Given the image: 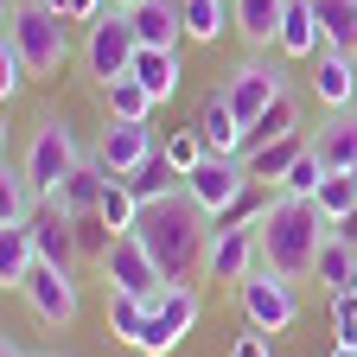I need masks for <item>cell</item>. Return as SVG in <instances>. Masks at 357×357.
Returning <instances> with one entry per match:
<instances>
[{"label": "cell", "mask_w": 357, "mask_h": 357, "mask_svg": "<svg viewBox=\"0 0 357 357\" xmlns=\"http://www.w3.org/2000/svg\"><path fill=\"white\" fill-rule=\"evenodd\" d=\"M255 236H261V268H275V275H287V281H306L312 261H319V249H326V236H332V217L312 198L275 192L268 217L255 223Z\"/></svg>", "instance_id": "cell-1"}, {"label": "cell", "mask_w": 357, "mask_h": 357, "mask_svg": "<svg viewBox=\"0 0 357 357\" xmlns=\"http://www.w3.org/2000/svg\"><path fill=\"white\" fill-rule=\"evenodd\" d=\"M134 236L147 243V255L160 261V275H166V281H185L192 268L204 261V249H211V217H204L185 192H172V198H160V204L141 211Z\"/></svg>", "instance_id": "cell-2"}, {"label": "cell", "mask_w": 357, "mask_h": 357, "mask_svg": "<svg viewBox=\"0 0 357 357\" xmlns=\"http://www.w3.org/2000/svg\"><path fill=\"white\" fill-rule=\"evenodd\" d=\"M7 38L26 52L32 77H58L64 58H70V20L52 13L45 0H13V13H7Z\"/></svg>", "instance_id": "cell-3"}, {"label": "cell", "mask_w": 357, "mask_h": 357, "mask_svg": "<svg viewBox=\"0 0 357 357\" xmlns=\"http://www.w3.org/2000/svg\"><path fill=\"white\" fill-rule=\"evenodd\" d=\"M83 166V147H77V134H70V121H38L32 128V147H26V160H20V172L32 178V192L38 198H58V185Z\"/></svg>", "instance_id": "cell-4"}, {"label": "cell", "mask_w": 357, "mask_h": 357, "mask_svg": "<svg viewBox=\"0 0 357 357\" xmlns=\"http://www.w3.org/2000/svg\"><path fill=\"white\" fill-rule=\"evenodd\" d=\"M236 300H243L249 332L281 338V332H294V326H300V294H294V281H287V275H275V268H255V275L236 287Z\"/></svg>", "instance_id": "cell-5"}, {"label": "cell", "mask_w": 357, "mask_h": 357, "mask_svg": "<svg viewBox=\"0 0 357 357\" xmlns=\"http://www.w3.org/2000/svg\"><path fill=\"white\" fill-rule=\"evenodd\" d=\"M153 312H147V332H141V357H166V351H178L185 344V332L198 326V287L192 281H166L153 300H147Z\"/></svg>", "instance_id": "cell-6"}, {"label": "cell", "mask_w": 357, "mask_h": 357, "mask_svg": "<svg viewBox=\"0 0 357 357\" xmlns=\"http://www.w3.org/2000/svg\"><path fill=\"white\" fill-rule=\"evenodd\" d=\"M134 58H141V38H134L128 13H102L96 26H89V45H83V64H89V77H96L102 89H109V83H121V77L134 70Z\"/></svg>", "instance_id": "cell-7"}, {"label": "cell", "mask_w": 357, "mask_h": 357, "mask_svg": "<svg viewBox=\"0 0 357 357\" xmlns=\"http://www.w3.org/2000/svg\"><path fill=\"white\" fill-rule=\"evenodd\" d=\"M243 192H249V166L230 160V153H211V160H198V166L185 172V198H192L204 217H223Z\"/></svg>", "instance_id": "cell-8"}, {"label": "cell", "mask_w": 357, "mask_h": 357, "mask_svg": "<svg viewBox=\"0 0 357 357\" xmlns=\"http://www.w3.org/2000/svg\"><path fill=\"white\" fill-rule=\"evenodd\" d=\"M26 236H32L38 261H52V268H64V275H77V261H83V249H77V217H70L58 198H38V204H32Z\"/></svg>", "instance_id": "cell-9"}, {"label": "cell", "mask_w": 357, "mask_h": 357, "mask_svg": "<svg viewBox=\"0 0 357 357\" xmlns=\"http://www.w3.org/2000/svg\"><path fill=\"white\" fill-rule=\"evenodd\" d=\"M102 281H109V294H141V300H153L160 287H166V275H160V261L147 255V243L141 236H115V249L102 255Z\"/></svg>", "instance_id": "cell-10"}, {"label": "cell", "mask_w": 357, "mask_h": 357, "mask_svg": "<svg viewBox=\"0 0 357 357\" xmlns=\"http://www.w3.org/2000/svg\"><path fill=\"white\" fill-rule=\"evenodd\" d=\"M26 306L38 312L45 326H77V312H83V300H77V275H64V268H52V261H32V275H26Z\"/></svg>", "instance_id": "cell-11"}, {"label": "cell", "mask_w": 357, "mask_h": 357, "mask_svg": "<svg viewBox=\"0 0 357 357\" xmlns=\"http://www.w3.org/2000/svg\"><path fill=\"white\" fill-rule=\"evenodd\" d=\"M153 153H160V141H153V128H147V121H102L96 153H89V160H96L109 178H128L134 166L153 160Z\"/></svg>", "instance_id": "cell-12"}, {"label": "cell", "mask_w": 357, "mask_h": 357, "mask_svg": "<svg viewBox=\"0 0 357 357\" xmlns=\"http://www.w3.org/2000/svg\"><path fill=\"white\" fill-rule=\"evenodd\" d=\"M255 268H261V236H255V223H249V230H211V249H204V275H211V281L243 287Z\"/></svg>", "instance_id": "cell-13"}, {"label": "cell", "mask_w": 357, "mask_h": 357, "mask_svg": "<svg viewBox=\"0 0 357 357\" xmlns=\"http://www.w3.org/2000/svg\"><path fill=\"white\" fill-rule=\"evenodd\" d=\"M281 89H287V83H281V70H268V64H255V58H249V64H236L230 77H223V102L236 109V121H243V128H255V121H261V109L275 102Z\"/></svg>", "instance_id": "cell-14"}, {"label": "cell", "mask_w": 357, "mask_h": 357, "mask_svg": "<svg viewBox=\"0 0 357 357\" xmlns=\"http://www.w3.org/2000/svg\"><path fill=\"white\" fill-rule=\"evenodd\" d=\"M192 128L204 134V147H211V153H230V160H243V147H249V128L236 121V109H230V102H223V89H211V96L198 102Z\"/></svg>", "instance_id": "cell-15"}, {"label": "cell", "mask_w": 357, "mask_h": 357, "mask_svg": "<svg viewBox=\"0 0 357 357\" xmlns=\"http://www.w3.org/2000/svg\"><path fill=\"white\" fill-rule=\"evenodd\" d=\"M312 96H319V109H332V115H344L357 102V64L344 52H332V45L312 58Z\"/></svg>", "instance_id": "cell-16"}, {"label": "cell", "mask_w": 357, "mask_h": 357, "mask_svg": "<svg viewBox=\"0 0 357 357\" xmlns=\"http://www.w3.org/2000/svg\"><path fill=\"white\" fill-rule=\"evenodd\" d=\"M128 26H134V38L147 52H178V38H185L178 0H141V7H128Z\"/></svg>", "instance_id": "cell-17"}, {"label": "cell", "mask_w": 357, "mask_h": 357, "mask_svg": "<svg viewBox=\"0 0 357 357\" xmlns=\"http://www.w3.org/2000/svg\"><path fill=\"white\" fill-rule=\"evenodd\" d=\"M306 147H312L306 134H281V141L249 147V153H243V166H249V178H255V185H281V178H287V166H294Z\"/></svg>", "instance_id": "cell-18"}, {"label": "cell", "mask_w": 357, "mask_h": 357, "mask_svg": "<svg viewBox=\"0 0 357 357\" xmlns=\"http://www.w3.org/2000/svg\"><path fill=\"white\" fill-rule=\"evenodd\" d=\"M128 192L141 198V211H147V204H160V198H172V192H185V172H178V166L166 160V147H160L153 160H141V166L128 172Z\"/></svg>", "instance_id": "cell-19"}, {"label": "cell", "mask_w": 357, "mask_h": 357, "mask_svg": "<svg viewBox=\"0 0 357 357\" xmlns=\"http://www.w3.org/2000/svg\"><path fill=\"white\" fill-rule=\"evenodd\" d=\"M128 77L141 83L153 102H172V96H178V77H185V64H178V52H147V45H141V58H134Z\"/></svg>", "instance_id": "cell-20"}, {"label": "cell", "mask_w": 357, "mask_h": 357, "mask_svg": "<svg viewBox=\"0 0 357 357\" xmlns=\"http://www.w3.org/2000/svg\"><path fill=\"white\" fill-rule=\"evenodd\" d=\"M319 160H326V172H357V115L344 109V115H332L326 128H319Z\"/></svg>", "instance_id": "cell-21"}, {"label": "cell", "mask_w": 357, "mask_h": 357, "mask_svg": "<svg viewBox=\"0 0 357 357\" xmlns=\"http://www.w3.org/2000/svg\"><path fill=\"white\" fill-rule=\"evenodd\" d=\"M178 20H185V38L217 45L223 26H236V7H230V0H178Z\"/></svg>", "instance_id": "cell-22"}, {"label": "cell", "mask_w": 357, "mask_h": 357, "mask_svg": "<svg viewBox=\"0 0 357 357\" xmlns=\"http://www.w3.org/2000/svg\"><path fill=\"white\" fill-rule=\"evenodd\" d=\"M102 192H109V172H102L96 160H83V166L64 178V185H58V204H64L70 217H89V211L102 204Z\"/></svg>", "instance_id": "cell-23"}, {"label": "cell", "mask_w": 357, "mask_h": 357, "mask_svg": "<svg viewBox=\"0 0 357 357\" xmlns=\"http://www.w3.org/2000/svg\"><path fill=\"white\" fill-rule=\"evenodd\" d=\"M312 20H319L332 52L357 58V0H312Z\"/></svg>", "instance_id": "cell-24"}, {"label": "cell", "mask_w": 357, "mask_h": 357, "mask_svg": "<svg viewBox=\"0 0 357 357\" xmlns=\"http://www.w3.org/2000/svg\"><path fill=\"white\" fill-rule=\"evenodd\" d=\"M281 20H287V0H236V32L249 45H275Z\"/></svg>", "instance_id": "cell-25"}, {"label": "cell", "mask_w": 357, "mask_h": 357, "mask_svg": "<svg viewBox=\"0 0 357 357\" xmlns=\"http://www.w3.org/2000/svg\"><path fill=\"white\" fill-rule=\"evenodd\" d=\"M312 275H319V287H326V294H351V275H357V249H351L344 236H326L319 261H312Z\"/></svg>", "instance_id": "cell-26"}, {"label": "cell", "mask_w": 357, "mask_h": 357, "mask_svg": "<svg viewBox=\"0 0 357 357\" xmlns=\"http://www.w3.org/2000/svg\"><path fill=\"white\" fill-rule=\"evenodd\" d=\"M32 261H38V249L26 230H0V287H26Z\"/></svg>", "instance_id": "cell-27"}, {"label": "cell", "mask_w": 357, "mask_h": 357, "mask_svg": "<svg viewBox=\"0 0 357 357\" xmlns=\"http://www.w3.org/2000/svg\"><path fill=\"white\" fill-rule=\"evenodd\" d=\"M147 312H153V306H147L141 294H109V332L134 351V344H141V332H147Z\"/></svg>", "instance_id": "cell-28"}, {"label": "cell", "mask_w": 357, "mask_h": 357, "mask_svg": "<svg viewBox=\"0 0 357 357\" xmlns=\"http://www.w3.org/2000/svg\"><path fill=\"white\" fill-rule=\"evenodd\" d=\"M281 134H300V102L287 96V89H281V96L261 109V121L249 128V147H261V141H281ZM249 147H243V153H249Z\"/></svg>", "instance_id": "cell-29"}, {"label": "cell", "mask_w": 357, "mask_h": 357, "mask_svg": "<svg viewBox=\"0 0 357 357\" xmlns=\"http://www.w3.org/2000/svg\"><path fill=\"white\" fill-rule=\"evenodd\" d=\"M102 102H109V121H147V115L160 109V102H153V96H147V89L134 83V77L109 83V89H102Z\"/></svg>", "instance_id": "cell-30"}, {"label": "cell", "mask_w": 357, "mask_h": 357, "mask_svg": "<svg viewBox=\"0 0 357 357\" xmlns=\"http://www.w3.org/2000/svg\"><path fill=\"white\" fill-rule=\"evenodd\" d=\"M96 217L109 223L115 236H128L134 223H141V198L128 192V178H109V192H102V204H96Z\"/></svg>", "instance_id": "cell-31"}, {"label": "cell", "mask_w": 357, "mask_h": 357, "mask_svg": "<svg viewBox=\"0 0 357 357\" xmlns=\"http://www.w3.org/2000/svg\"><path fill=\"white\" fill-rule=\"evenodd\" d=\"M26 83H32V64H26V52L0 32V102H20L26 96Z\"/></svg>", "instance_id": "cell-32"}, {"label": "cell", "mask_w": 357, "mask_h": 357, "mask_svg": "<svg viewBox=\"0 0 357 357\" xmlns=\"http://www.w3.org/2000/svg\"><path fill=\"white\" fill-rule=\"evenodd\" d=\"M319 185H326V160H319V147H306V153L287 166L281 192H287V198H319Z\"/></svg>", "instance_id": "cell-33"}, {"label": "cell", "mask_w": 357, "mask_h": 357, "mask_svg": "<svg viewBox=\"0 0 357 357\" xmlns=\"http://www.w3.org/2000/svg\"><path fill=\"white\" fill-rule=\"evenodd\" d=\"M312 204H319L332 223L351 217V211H357V172H326V185H319V198H312Z\"/></svg>", "instance_id": "cell-34"}, {"label": "cell", "mask_w": 357, "mask_h": 357, "mask_svg": "<svg viewBox=\"0 0 357 357\" xmlns=\"http://www.w3.org/2000/svg\"><path fill=\"white\" fill-rule=\"evenodd\" d=\"M160 147H166V160H172L178 172H192L198 160H211V147H204V134H198V128H172Z\"/></svg>", "instance_id": "cell-35"}, {"label": "cell", "mask_w": 357, "mask_h": 357, "mask_svg": "<svg viewBox=\"0 0 357 357\" xmlns=\"http://www.w3.org/2000/svg\"><path fill=\"white\" fill-rule=\"evenodd\" d=\"M77 249H83V261H102L109 249H115V230L89 211V217H77Z\"/></svg>", "instance_id": "cell-36"}, {"label": "cell", "mask_w": 357, "mask_h": 357, "mask_svg": "<svg viewBox=\"0 0 357 357\" xmlns=\"http://www.w3.org/2000/svg\"><path fill=\"white\" fill-rule=\"evenodd\" d=\"M45 7H52V13H64L70 26H96L102 13H115L109 0H45Z\"/></svg>", "instance_id": "cell-37"}, {"label": "cell", "mask_w": 357, "mask_h": 357, "mask_svg": "<svg viewBox=\"0 0 357 357\" xmlns=\"http://www.w3.org/2000/svg\"><path fill=\"white\" fill-rule=\"evenodd\" d=\"M332 319H338V344L357 351V294H332Z\"/></svg>", "instance_id": "cell-38"}, {"label": "cell", "mask_w": 357, "mask_h": 357, "mask_svg": "<svg viewBox=\"0 0 357 357\" xmlns=\"http://www.w3.org/2000/svg\"><path fill=\"white\" fill-rule=\"evenodd\" d=\"M230 357H275V338H268V332H243L230 344Z\"/></svg>", "instance_id": "cell-39"}, {"label": "cell", "mask_w": 357, "mask_h": 357, "mask_svg": "<svg viewBox=\"0 0 357 357\" xmlns=\"http://www.w3.org/2000/svg\"><path fill=\"white\" fill-rule=\"evenodd\" d=\"M332 236H344V243H351V249H357V211H351V217H338V223H332Z\"/></svg>", "instance_id": "cell-40"}, {"label": "cell", "mask_w": 357, "mask_h": 357, "mask_svg": "<svg viewBox=\"0 0 357 357\" xmlns=\"http://www.w3.org/2000/svg\"><path fill=\"white\" fill-rule=\"evenodd\" d=\"M0 357H26V351H20V344H13V338H0Z\"/></svg>", "instance_id": "cell-41"}, {"label": "cell", "mask_w": 357, "mask_h": 357, "mask_svg": "<svg viewBox=\"0 0 357 357\" xmlns=\"http://www.w3.org/2000/svg\"><path fill=\"white\" fill-rule=\"evenodd\" d=\"M109 7H115V13H128V7H141V0H109Z\"/></svg>", "instance_id": "cell-42"}, {"label": "cell", "mask_w": 357, "mask_h": 357, "mask_svg": "<svg viewBox=\"0 0 357 357\" xmlns=\"http://www.w3.org/2000/svg\"><path fill=\"white\" fill-rule=\"evenodd\" d=\"M332 357H357V351H344V344H338V351H332Z\"/></svg>", "instance_id": "cell-43"}, {"label": "cell", "mask_w": 357, "mask_h": 357, "mask_svg": "<svg viewBox=\"0 0 357 357\" xmlns=\"http://www.w3.org/2000/svg\"><path fill=\"white\" fill-rule=\"evenodd\" d=\"M351 294H357V275H351Z\"/></svg>", "instance_id": "cell-44"}, {"label": "cell", "mask_w": 357, "mask_h": 357, "mask_svg": "<svg viewBox=\"0 0 357 357\" xmlns=\"http://www.w3.org/2000/svg\"><path fill=\"white\" fill-rule=\"evenodd\" d=\"M230 7H236V0H230Z\"/></svg>", "instance_id": "cell-45"}]
</instances>
